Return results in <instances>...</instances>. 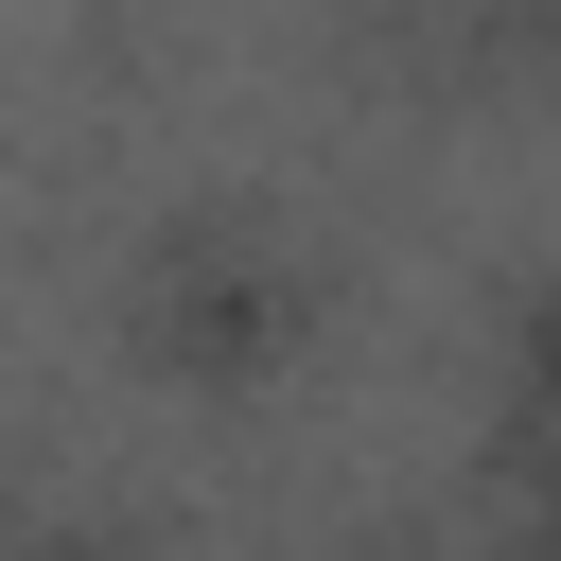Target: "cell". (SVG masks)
<instances>
[{
    "label": "cell",
    "mask_w": 561,
    "mask_h": 561,
    "mask_svg": "<svg viewBox=\"0 0 561 561\" xmlns=\"http://www.w3.org/2000/svg\"><path fill=\"white\" fill-rule=\"evenodd\" d=\"M526 438H543V473H561V298L526 316Z\"/></svg>",
    "instance_id": "cell-1"
}]
</instances>
